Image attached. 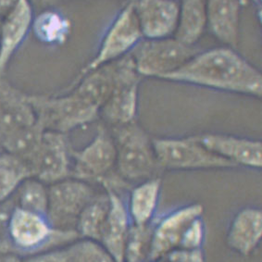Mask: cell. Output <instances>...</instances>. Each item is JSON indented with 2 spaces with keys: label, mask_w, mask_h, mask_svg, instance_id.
<instances>
[{
  "label": "cell",
  "mask_w": 262,
  "mask_h": 262,
  "mask_svg": "<svg viewBox=\"0 0 262 262\" xmlns=\"http://www.w3.org/2000/svg\"><path fill=\"white\" fill-rule=\"evenodd\" d=\"M262 212L260 209L247 207L233 217L227 233V245L243 257L250 256L261 242Z\"/></svg>",
  "instance_id": "cell-16"
},
{
  "label": "cell",
  "mask_w": 262,
  "mask_h": 262,
  "mask_svg": "<svg viewBox=\"0 0 262 262\" xmlns=\"http://www.w3.org/2000/svg\"><path fill=\"white\" fill-rule=\"evenodd\" d=\"M199 52L194 46L184 44L174 36L143 38L130 52L141 77L163 79L188 62Z\"/></svg>",
  "instance_id": "cell-3"
},
{
  "label": "cell",
  "mask_w": 262,
  "mask_h": 262,
  "mask_svg": "<svg viewBox=\"0 0 262 262\" xmlns=\"http://www.w3.org/2000/svg\"><path fill=\"white\" fill-rule=\"evenodd\" d=\"M110 209L99 242L117 262H124L127 239L131 228L127 205L114 189H107Z\"/></svg>",
  "instance_id": "cell-13"
},
{
  "label": "cell",
  "mask_w": 262,
  "mask_h": 262,
  "mask_svg": "<svg viewBox=\"0 0 262 262\" xmlns=\"http://www.w3.org/2000/svg\"><path fill=\"white\" fill-rule=\"evenodd\" d=\"M110 209L108 194H104L92 200L80 214L76 224V232L82 238L98 241L101 237Z\"/></svg>",
  "instance_id": "cell-21"
},
{
  "label": "cell",
  "mask_w": 262,
  "mask_h": 262,
  "mask_svg": "<svg viewBox=\"0 0 262 262\" xmlns=\"http://www.w3.org/2000/svg\"><path fill=\"white\" fill-rule=\"evenodd\" d=\"M32 29L41 42L46 44H61L68 37L71 24L64 15L50 8L34 16Z\"/></svg>",
  "instance_id": "cell-20"
},
{
  "label": "cell",
  "mask_w": 262,
  "mask_h": 262,
  "mask_svg": "<svg viewBox=\"0 0 262 262\" xmlns=\"http://www.w3.org/2000/svg\"><path fill=\"white\" fill-rule=\"evenodd\" d=\"M203 206L194 203L175 209L160 219L151 233L148 260H159L178 249L190 224L202 217Z\"/></svg>",
  "instance_id": "cell-8"
},
{
  "label": "cell",
  "mask_w": 262,
  "mask_h": 262,
  "mask_svg": "<svg viewBox=\"0 0 262 262\" xmlns=\"http://www.w3.org/2000/svg\"><path fill=\"white\" fill-rule=\"evenodd\" d=\"M25 175V171L20 168L0 162V203L10 196Z\"/></svg>",
  "instance_id": "cell-25"
},
{
  "label": "cell",
  "mask_w": 262,
  "mask_h": 262,
  "mask_svg": "<svg viewBox=\"0 0 262 262\" xmlns=\"http://www.w3.org/2000/svg\"><path fill=\"white\" fill-rule=\"evenodd\" d=\"M62 0H31L33 6L38 7V8H43L44 10L46 9H50L51 7L58 4L59 2H61Z\"/></svg>",
  "instance_id": "cell-29"
},
{
  "label": "cell",
  "mask_w": 262,
  "mask_h": 262,
  "mask_svg": "<svg viewBox=\"0 0 262 262\" xmlns=\"http://www.w3.org/2000/svg\"><path fill=\"white\" fill-rule=\"evenodd\" d=\"M48 203V192L43 185L36 182H29L19 193V208L21 209L47 215Z\"/></svg>",
  "instance_id": "cell-24"
},
{
  "label": "cell",
  "mask_w": 262,
  "mask_h": 262,
  "mask_svg": "<svg viewBox=\"0 0 262 262\" xmlns=\"http://www.w3.org/2000/svg\"><path fill=\"white\" fill-rule=\"evenodd\" d=\"M116 85L105 106L107 119L118 126L136 122L138 107V89L141 76L131 55L118 59Z\"/></svg>",
  "instance_id": "cell-7"
},
{
  "label": "cell",
  "mask_w": 262,
  "mask_h": 262,
  "mask_svg": "<svg viewBox=\"0 0 262 262\" xmlns=\"http://www.w3.org/2000/svg\"><path fill=\"white\" fill-rule=\"evenodd\" d=\"M152 226L131 225L127 239L124 262H145L148 260Z\"/></svg>",
  "instance_id": "cell-23"
},
{
  "label": "cell",
  "mask_w": 262,
  "mask_h": 262,
  "mask_svg": "<svg viewBox=\"0 0 262 262\" xmlns=\"http://www.w3.org/2000/svg\"><path fill=\"white\" fill-rule=\"evenodd\" d=\"M242 2H243L244 5L247 4L248 2H252L257 7V10L258 11L260 10V0H242Z\"/></svg>",
  "instance_id": "cell-31"
},
{
  "label": "cell",
  "mask_w": 262,
  "mask_h": 262,
  "mask_svg": "<svg viewBox=\"0 0 262 262\" xmlns=\"http://www.w3.org/2000/svg\"><path fill=\"white\" fill-rule=\"evenodd\" d=\"M205 239V224L202 217L195 219L185 231L178 249H201Z\"/></svg>",
  "instance_id": "cell-26"
},
{
  "label": "cell",
  "mask_w": 262,
  "mask_h": 262,
  "mask_svg": "<svg viewBox=\"0 0 262 262\" xmlns=\"http://www.w3.org/2000/svg\"><path fill=\"white\" fill-rule=\"evenodd\" d=\"M128 2L136 12L144 38L173 36L179 13L177 0H128Z\"/></svg>",
  "instance_id": "cell-10"
},
{
  "label": "cell",
  "mask_w": 262,
  "mask_h": 262,
  "mask_svg": "<svg viewBox=\"0 0 262 262\" xmlns=\"http://www.w3.org/2000/svg\"><path fill=\"white\" fill-rule=\"evenodd\" d=\"M25 262H72L66 249H57L41 253L27 258Z\"/></svg>",
  "instance_id": "cell-27"
},
{
  "label": "cell",
  "mask_w": 262,
  "mask_h": 262,
  "mask_svg": "<svg viewBox=\"0 0 262 262\" xmlns=\"http://www.w3.org/2000/svg\"><path fill=\"white\" fill-rule=\"evenodd\" d=\"M156 157L163 170L227 169L235 165L201 146L193 136L152 139Z\"/></svg>",
  "instance_id": "cell-4"
},
{
  "label": "cell",
  "mask_w": 262,
  "mask_h": 262,
  "mask_svg": "<svg viewBox=\"0 0 262 262\" xmlns=\"http://www.w3.org/2000/svg\"><path fill=\"white\" fill-rule=\"evenodd\" d=\"M145 262H156V261H154V260H147V261H145Z\"/></svg>",
  "instance_id": "cell-32"
},
{
  "label": "cell",
  "mask_w": 262,
  "mask_h": 262,
  "mask_svg": "<svg viewBox=\"0 0 262 262\" xmlns=\"http://www.w3.org/2000/svg\"><path fill=\"white\" fill-rule=\"evenodd\" d=\"M47 216L57 230L73 231L83 209L94 198L93 190L80 180H61L55 183L48 193Z\"/></svg>",
  "instance_id": "cell-6"
},
{
  "label": "cell",
  "mask_w": 262,
  "mask_h": 262,
  "mask_svg": "<svg viewBox=\"0 0 262 262\" xmlns=\"http://www.w3.org/2000/svg\"><path fill=\"white\" fill-rule=\"evenodd\" d=\"M0 262H21L19 257L12 253H0Z\"/></svg>",
  "instance_id": "cell-30"
},
{
  "label": "cell",
  "mask_w": 262,
  "mask_h": 262,
  "mask_svg": "<svg viewBox=\"0 0 262 262\" xmlns=\"http://www.w3.org/2000/svg\"><path fill=\"white\" fill-rule=\"evenodd\" d=\"M72 262H117L102 244L82 238L65 248Z\"/></svg>",
  "instance_id": "cell-22"
},
{
  "label": "cell",
  "mask_w": 262,
  "mask_h": 262,
  "mask_svg": "<svg viewBox=\"0 0 262 262\" xmlns=\"http://www.w3.org/2000/svg\"><path fill=\"white\" fill-rule=\"evenodd\" d=\"M162 182L160 177L140 182L133 188L127 209L133 225H149L159 204Z\"/></svg>",
  "instance_id": "cell-17"
},
{
  "label": "cell",
  "mask_w": 262,
  "mask_h": 262,
  "mask_svg": "<svg viewBox=\"0 0 262 262\" xmlns=\"http://www.w3.org/2000/svg\"><path fill=\"white\" fill-rule=\"evenodd\" d=\"M206 4L207 28L226 47L236 49L242 0H206Z\"/></svg>",
  "instance_id": "cell-14"
},
{
  "label": "cell",
  "mask_w": 262,
  "mask_h": 262,
  "mask_svg": "<svg viewBox=\"0 0 262 262\" xmlns=\"http://www.w3.org/2000/svg\"><path fill=\"white\" fill-rule=\"evenodd\" d=\"M34 18L31 0H17L12 10L3 18L0 32V73L32 29Z\"/></svg>",
  "instance_id": "cell-12"
},
{
  "label": "cell",
  "mask_w": 262,
  "mask_h": 262,
  "mask_svg": "<svg viewBox=\"0 0 262 262\" xmlns=\"http://www.w3.org/2000/svg\"><path fill=\"white\" fill-rule=\"evenodd\" d=\"M116 165L124 182H143L161 170L149 136L136 122L117 129Z\"/></svg>",
  "instance_id": "cell-2"
},
{
  "label": "cell",
  "mask_w": 262,
  "mask_h": 262,
  "mask_svg": "<svg viewBox=\"0 0 262 262\" xmlns=\"http://www.w3.org/2000/svg\"><path fill=\"white\" fill-rule=\"evenodd\" d=\"M162 80L260 98L259 70L228 47L198 52L188 62Z\"/></svg>",
  "instance_id": "cell-1"
},
{
  "label": "cell",
  "mask_w": 262,
  "mask_h": 262,
  "mask_svg": "<svg viewBox=\"0 0 262 262\" xmlns=\"http://www.w3.org/2000/svg\"><path fill=\"white\" fill-rule=\"evenodd\" d=\"M39 177L46 182L57 183L68 174V157L63 137L50 135L47 137L39 158Z\"/></svg>",
  "instance_id": "cell-19"
},
{
  "label": "cell",
  "mask_w": 262,
  "mask_h": 262,
  "mask_svg": "<svg viewBox=\"0 0 262 262\" xmlns=\"http://www.w3.org/2000/svg\"><path fill=\"white\" fill-rule=\"evenodd\" d=\"M143 38L136 12L127 1L106 32L97 56L83 69L80 78L126 56Z\"/></svg>",
  "instance_id": "cell-5"
},
{
  "label": "cell",
  "mask_w": 262,
  "mask_h": 262,
  "mask_svg": "<svg viewBox=\"0 0 262 262\" xmlns=\"http://www.w3.org/2000/svg\"><path fill=\"white\" fill-rule=\"evenodd\" d=\"M17 0H0V17L4 18L12 10Z\"/></svg>",
  "instance_id": "cell-28"
},
{
  "label": "cell",
  "mask_w": 262,
  "mask_h": 262,
  "mask_svg": "<svg viewBox=\"0 0 262 262\" xmlns=\"http://www.w3.org/2000/svg\"><path fill=\"white\" fill-rule=\"evenodd\" d=\"M59 230H54L47 215L18 208L10 216L9 233L15 247L31 250L48 243Z\"/></svg>",
  "instance_id": "cell-11"
},
{
  "label": "cell",
  "mask_w": 262,
  "mask_h": 262,
  "mask_svg": "<svg viewBox=\"0 0 262 262\" xmlns=\"http://www.w3.org/2000/svg\"><path fill=\"white\" fill-rule=\"evenodd\" d=\"M116 146L105 130H99L92 143L75 152L76 171L81 178H102L116 164Z\"/></svg>",
  "instance_id": "cell-15"
},
{
  "label": "cell",
  "mask_w": 262,
  "mask_h": 262,
  "mask_svg": "<svg viewBox=\"0 0 262 262\" xmlns=\"http://www.w3.org/2000/svg\"><path fill=\"white\" fill-rule=\"evenodd\" d=\"M193 138L215 155L233 164L253 169L262 166V145L259 140L223 134L205 133Z\"/></svg>",
  "instance_id": "cell-9"
},
{
  "label": "cell",
  "mask_w": 262,
  "mask_h": 262,
  "mask_svg": "<svg viewBox=\"0 0 262 262\" xmlns=\"http://www.w3.org/2000/svg\"><path fill=\"white\" fill-rule=\"evenodd\" d=\"M207 29L206 0H181L175 38L188 46H195Z\"/></svg>",
  "instance_id": "cell-18"
}]
</instances>
